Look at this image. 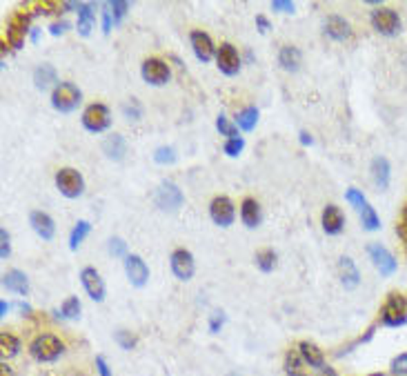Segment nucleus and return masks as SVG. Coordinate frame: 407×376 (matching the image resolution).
<instances>
[{"instance_id": "72a5a7b5", "label": "nucleus", "mask_w": 407, "mask_h": 376, "mask_svg": "<svg viewBox=\"0 0 407 376\" xmlns=\"http://www.w3.org/2000/svg\"><path fill=\"white\" fill-rule=\"evenodd\" d=\"M0 348H3V359H12L20 352V341L9 332H3L0 334Z\"/></svg>"}, {"instance_id": "864d4df0", "label": "nucleus", "mask_w": 407, "mask_h": 376, "mask_svg": "<svg viewBox=\"0 0 407 376\" xmlns=\"http://www.w3.org/2000/svg\"><path fill=\"white\" fill-rule=\"evenodd\" d=\"M80 5H83V3H62L60 9H65V12H76V14H78Z\"/></svg>"}, {"instance_id": "13d9d810", "label": "nucleus", "mask_w": 407, "mask_h": 376, "mask_svg": "<svg viewBox=\"0 0 407 376\" xmlns=\"http://www.w3.org/2000/svg\"><path fill=\"white\" fill-rule=\"evenodd\" d=\"M16 307H18L20 311H23V314H29V311H31V307H29L27 303H23V300H20V303H16Z\"/></svg>"}, {"instance_id": "b1692460", "label": "nucleus", "mask_w": 407, "mask_h": 376, "mask_svg": "<svg viewBox=\"0 0 407 376\" xmlns=\"http://www.w3.org/2000/svg\"><path fill=\"white\" fill-rule=\"evenodd\" d=\"M3 287L16 296H29V278L20 270H7L3 274Z\"/></svg>"}, {"instance_id": "5701e85b", "label": "nucleus", "mask_w": 407, "mask_h": 376, "mask_svg": "<svg viewBox=\"0 0 407 376\" xmlns=\"http://www.w3.org/2000/svg\"><path fill=\"white\" fill-rule=\"evenodd\" d=\"M336 270H338V278H340L343 287H345V289L358 287V283H361V270L356 267V263L349 259V256H340Z\"/></svg>"}, {"instance_id": "c03bdc74", "label": "nucleus", "mask_w": 407, "mask_h": 376, "mask_svg": "<svg viewBox=\"0 0 407 376\" xmlns=\"http://www.w3.org/2000/svg\"><path fill=\"white\" fill-rule=\"evenodd\" d=\"M270 7L276 14H294L296 12V5L292 3V0H272Z\"/></svg>"}, {"instance_id": "ddd939ff", "label": "nucleus", "mask_w": 407, "mask_h": 376, "mask_svg": "<svg viewBox=\"0 0 407 376\" xmlns=\"http://www.w3.org/2000/svg\"><path fill=\"white\" fill-rule=\"evenodd\" d=\"M216 67L225 76H236L243 67V58H241L239 49L230 45V42H223L216 51Z\"/></svg>"}, {"instance_id": "c9c22d12", "label": "nucleus", "mask_w": 407, "mask_h": 376, "mask_svg": "<svg viewBox=\"0 0 407 376\" xmlns=\"http://www.w3.org/2000/svg\"><path fill=\"white\" fill-rule=\"evenodd\" d=\"M216 130H218L220 136H225V141H230V138H239V136H241L236 123H232L225 114H218V118H216Z\"/></svg>"}, {"instance_id": "c85d7f7f", "label": "nucleus", "mask_w": 407, "mask_h": 376, "mask_svg": "<svg viewBox=\"0 0 407 376\" xmlns=\"http://www.w3.org/2000/svg\"><path fill=\"white\" fill-rule=\"evenodd\" d=\"M259 118H261V112L259 107H243V110L236 114V118H234V123H236V127L241 132H254L256 125H259Z\"/></svg>"}, {"instance_id": "37998d69", "label": "nucleus", "mask_w": 407, "mask_h": 376, "mask_svg": "<svg viewBox=\"0 0 407 376\" xmlns=\"http://www.w3.org/2000/svg\"><path fill=\"white\" fill-rule=\"evenodd\" d=\"M12 256V236L5 228H0V259L7 261Z\"/></svg>"}, {"instance_id": "4c0bfd02", "label": "nucleus", "mask_w": 407, "mask_h": 376, "mask_svg": "<svg viewBox=\"0 0 407 376\" xmlns=\"http://www.w3.org/2000/svg\"><path fill=\"white\" fill-rule=\"evenodd\" d=\"M107 7H110V12H112V16H114L116 27H119V25L123 23L125 16L130 14V9H132V5L127 3V0H112V3H107Z\"/></svg>"}, {"instance_id": "4468645a", "label": "nucleus", "mask_w": 407, "mask_h": 376, "mask_svg": "<svg viewBox=\"0 0 407 376\" xmlns=\"http://www.w3.org/2000/svg\"><path fill=\"white\" fill-rule=\"evenodd\" d=\"M80 283H83L85 292H87V296L94 300V303H103L107 289H105V281L101 278L96 267H83L80 270Z\"/></svg>"}, {"instance_id": "c756f323", "label": "nucleus", "mask_w": 407, "mask_h": 376, "mask_svg": "<svg viewBox=\"0 0 407 376\" xmlns=\"http://www.w3.org/2000/svg\"><path fill=\"white\" fill-rule=\"evenodd\" d=\"M92 234V223L89 221H85V219H80L76 225L71 228V232H69V250L71 252H76L78 247L85 243V239Z\"/></svg>"}, {"instance_id": "7ed1b4c3", "label": "nucleus", "mask_w": 407, "mask_h": 376, "mask_svg": "<svg viewBox=\"0 0 407 376\" xmlns=\"http://www.w3.org/2000/svg\"><path fill=\"white\" fill-rule=\"evenodd\" d=\"M80 123L89 134H103L112 127V110L105 103H92L83 110Z\"/></svg>"}, {"instance_id": "a18cd8bd", "label": "nucleus", "mask_w": 407, "mask_h": 376, "mask_svg": "<svg viewBox=\"0 0 407 376\" xmlns=\"http://www.w3.org/2000/svg\"><path fill=\"white\" fill-rule=\"evenodd\" d=\"M225 325V311L216 309V311H211L209 314V332L211 334H218V332L223 330Z\"/></svg>"}, {"instance_id": "f03ea898", "label": "nucleus", "mask_w": 407, "mask_h": 376, "mask_svg": "<svg viewBox=\"0 0 407 376\" xmlns=\"http://www.w3.org/2000/svg\"><path fill=\"white\" fill-rule=\"evenodd\" d=\"M80 103H83V92L78 89V85H73L69 80L58 83V87L51 92V107L60 114L76 112Z\"/></svg>"}, {"instance_id": "aec40b11", "label": "nucleus", "mask_w": 407, "mask_h": 376, "mask_svg": "<svg viewBox=\"0 0 407 376\" xmlns=\"http://www.w3.org/2000/svg\"><path fill=\"white\" fill-rule=\"evenodd\" d=\"M345 214L336 205H327L323 210V216H320V225H323V232L327 236H338L345 230Z\"/></svg>"}, {"instance_id": "412c9836", "label": "nucleus", "mask_w": 407, "mask_h": 376, "mask_svg": "<svg viewBox=\"0 0 407 376\" xmlns=\"http://www.w3.org/2000/svg\"><path fill=\"white\" fill-rule=\"evenodd\" d=\"M241 223L248 230L261 228V223H263V210H261V203L256 200V198H252V196L243 198V203H241Z\"/></svg>"}, {"instance_id": "a211bd4d", "label": "nucleus", "mask_w": 407, "mask_h": 376, "mask_svg": "<svg viewBox=\"0 0 407 376\" xmlns=\"http://www.w3.org/2000/svg\"><path fill=\"white\" fill-rule=\"evenodd\" d=\"M370 176H372V182L376 185V189L385 191L390 187V180H392V165L390 160L385 156H374L372 163H370Z\"/></svg>"}, {"instance_id": "7c9ffc66", "label": "nucleus", "mask_w": 407, "mask_h": 376, "mask_svg": "<svg viewBox=\"0 0 407 376\" xmlns=\"http://www.w3.org/2000/svg\"><path fill=\"white\" fill-rule=\"evenodd\" d=\"M80 309H83V305H80L78 296H69L62 300L60 309H56L53 314H56L60 321H76V318H80Z\"/></svg>"}, {"instance_id": "f704fd0d", "label": "nucleus", "mask_w": 407, "mask_h": 376, "mask_svg": "<svg viewBox=\"0 0 407 376\" xmlns=\"http://www.w3.org/2000/svg\"><path fill=\"white\" fill-rule=\"evenodd\" d=\"M176 158H178V154H176V149L171 145H160V147L154 149V163L163 165V167L165 165H174Z\"/></svg>"}, {"instance_id": "a878e982", "label": "nucleus", "mask_w": 407, "mask_h": 376, "mask_svg": "<svg viewBox=\"0 0 407 376\" xmlns=\"http://www.w3.org/2000/svg\"><path fill=\"white\" fill-rule=\"evenodd\" d=\"M103 154L114 160V163H121V160L127 156V141H125V136L121 134H110L103 141Z\"/></svg>"}, {"instance_id": "052dcab7", "label": "nucleus", "mask_w": 407, "mask_h": 376, "mask_svg": "<svg viewBox=\"0 0 407 376\" xmlns=\"http://www.w3.org/2000/svg\"><path fill=\"white\" fill-rule=\"evenodd\" d=\"M301 376H307V374H301Z\"/></svg>"}, {"instance_id": "09e8293b", "label": "nucleus", "mask_w": 407, "mask_h": 376, "mask_svg": "<svg viewBox=\"0 0 407 376\" xmlns=\"http://www.w3.org/2000/svg\"><path fill=\"white\" fill-rule=\"evenodd\" d=\"M69 27H71V25L67 23V20H56V23H51L47 29H49V34H51V36H62Z\"/></svg>"}, {"instance_id": "39448f33", "label": "nucleus", "mask_w": 407, "mask_h": 376, "mask_svg": "<svg viewBox=\"0 0 407 376\" xmlns=\"http://www.w3.org/2000/svg\"><path fill=\"white\" fill-rule=\"evenodd\" d=\"M154 203L160 212H169L174 214L183 207L185 203V194L183 189H180L174 180H163L160 185L156 187V194H154Z\"/></svg>"}, {"instance_id": "2f4dec72", "label": "nucleus", "mask_w": 407, "mask_h": 376, "mask_svg": "<svg viewBox=\"0 0 407 376\" xmlns=\"http://www.w3.org/2000/svg\"><path fill=\"white\" fill-rule=\"evenodd\" d=\"M358 219H361V225H363V230H367V232H376L381 230V216L376 214V210H374L370 203H365L361 210H358Z\"/></svg>"}, {"instance_id": "603ef678", "label": "nucleus", "mask_w": 407, "mask_h": 376, "mask_svg": "<svg viewBox=\"0 0 407 376\" xmlns=\"http://www.w3.org/2000/svg\"><path fill=\"white\" fill-rule=\"evenodd\" d=\"M256 27H259V31H261V34H267V31H270L272 29V23H270V20H267L265 16H256Z\"/></svg>"}, {"instance_id": "e433bc0d", "label": "nucleus", "mask_w": 407, "mask_h": 376, "mask_svg": "<svg viewBox=\"0 0 407 376\" xmlns=\"http://www.w3.org/2000/svg\"><path fill=\"white\" fill-rule=\"evenodd\" d=\"M107 252H110V256H114V259H127L130 256V247H127V243L121 239V236H112L110 241H107Z\"/></svg>"}, {"instance_id": "cd10ccee", "label": "nucleus", "mask_w": 407, "mask_h": 376, "mask_svg": "<svg viewBox=\"0 0 407 376\" xmlns=\"http://www.w3.org/2000/svg\"><path fill=\"white\" fill-rule=\"evenodd\" d=\"M94 25H96V5L94 3H83L80 9H78V23H76L78 36L87 38L92 34Z\"/></svg>"}, {"instance_id": "9b49d317", "label": "nucleus", "mask_w": 407, "mask_h": 376, "mask_svg": "<svg viewBox=\"0 0 407 376\" xmlns=\"http://www.w3.org/2000/svg\"><path fill=\"white\" fill-rule=\"evenodd\" d=\"M209 219L218 228H232L236 221V205L230 196H216L209 203Z\"/></svg>"}, {"instance_id": "f257e3e1", "label": "nucleus", "mask_w": 407, "mask_h": 376, "mask_svg": "<svg viewBox=\"0 0 407 376\" xmlns=\"http://www.w3.org/2000/svg\"><path fill=\"white\" fill-rule=\"evenodd\" d=\"M65 352V343L60 341V336L56 334H38L29 345V354L31 359L38 363H53L62 357Z\"/></svg>"}, {"instance_id": "8fccbe9b", "label": "nucleus", "mask_w": 407, "mask_h": 376, "mask_svg": "<svg viewBox=\"0 0 407 376\" xmlns=\"http://www.w3.org/2000/svg\"><path fill=\"white\" fill-rule=\"evenodd\" d=\"M96 370H98V376H112L110 365H107V361H105L103 357L96 359Z\"/></svg>"}, {"instance_id": "3c124183", "label": "nucleus", "mask_w": 407, "mask_h": 376, "mask_svg": "<svg viewBox=\"0 0 407 376\" xmlns=\"http://www.w3.org/2000/svg\"><path fill=\"white\" fill-rule=\"evenodd\" d=\"M298 143H301L303 147H312L314 145V136L309 134L307 130H301V132H298Z\"/></svg>"}, {"instance_id": "423d86ee", "label": "nucleus", "mask_w": 407, "mask_h": 376, "mask_svg": "<svg viewBox=\"0 0 407 376\" xmlns=\"http://www.w3.org/2000/svg\"><path fill=\"white\" fill-rule=\"evenodd\" d=\"M370 25L372 29H376L381 36H396L399 31L403 29V20L399 16V12L392 7H379L374 9V12L370 14Z\"/></svg>"}, {"instance_id": "de8ad7c7", "label": "nucleus", "mask_w": 407, "mask_h": 376, "mask_svg": "<svg viewBox=\"0 0 407 376\" xmlns=\"http://www.w3.org/2000/svg\"><path fill=\"white\" fill-rule=\"evenodd\" d=\"M101 16H103V34H110V31L116 27V23H114V16H112V12H110V7H107V3L103 5Z\"/></svg>"}, {"instance_id": "20e7f679", "label": "nucleus", "mask_w": 407, "mask_h": 376, "mask_svg": "<svg viewBox=\"0 0 407 376\" xmlns=\"http://www.w3.org/2000/svg\"><path fill=\"white\" fill-rule=\"evenodd\" d=\"M53 182H56V189L60 191L62 196L73 200V198H80L85 194V178L78 169L73 167H60L56 171V178H53Z\"/></svg>"}, {"instance_id": "2eb2a0df", "label": "nucleus", "mask_w": 407, "mask_h": 376, "mask_svg": "<svg viewBox=\"0 0 407 376\" xmlns=\"http://www.w3.org/2000/svg\"><path fill=\"white\" fill-rule=\"evenodd\" d=\"M123 265H125L127 281H130L132 287H145L147 285V281H149V267H147V263L141 259V256H138V254H130L123 261Z\"/></svg>"}, {"instance_id": "bb28decb", "label": "nucleus", "mask_w": 407, "mask_h": 376, "mask_svg": "<svg viewBox=\"0 0 407 376\" xmlns=\"http://www.w3.org/2000/svg\"><path fill=\"white\" fill-rule=\"evenodd\" d=\"M298 357H301V361L305 365H309V368H314V370L325 368V354H323V350H318L314 343L303 341L301 345H298Z\"/></svg>"}, {"instance_id": "0eeeda50", "label": "nucleus", "mask_w": 407, "mask_h": 376, "mask_svg": "<svg viewBox=\"0 0 407 376\" xmlns=\"http://www.w3.org/2000/svg\"><path fill=\"white\" fill-rule=\"evenodd\" d=\"M381 321L390 327L407 323V298L401 294H390L381 309Z\"/></svg>"}, {"instance_id": "dca6fc26", "label": "nucleus", "mask_w": 407, "mask_h": 376, "mask_svg": "<svg viewBox=\"0 0 407 376\" xmlns=\"http://www.w3.org/2000/svg\"><path fill=\"white\" fill-rule=\"evenodd\" d=\"M29 18H31V14H16L12 20H9L7 40H9V45H12L14 49H20V47H23L25 36L31 31V27H29Z\"/></svg>"}, {"instance_id": "bf43d9fd", "label": "nucleus", "mask_w": 407, "mask_h": 376, "mask_svg": "<svg viewBox=\"0 0 407 376\" xmlns=\"http://www.w3.org/2000/svg\"><path fill=\"white\" fill-rule=\"evenodd\" d=\"M367 376H383V374H367Z\"/></svg>"}, {"instance_id": "9d476101", "label": "nucleus", "mask_w": 407, "mask_h": 376, "mask_svg": "<svg viewBox=\"0 0 407 376\" xmlns=\"http://www.w3.org/2000/svg\"><path fill=\"white\" fill-rule=\"evenodd\" d=\"M367 256H370L372 265L376 267V272L385 278L392 276L396 270H399V263H396L394 254L381 243H370L367 245Z\"/></svg>"}, {"instance_id": "473e14b6", "label": "nucleus", "mask_w": 407, "mask_h": 376, "mask_svg": "<svg viewBox=\"0 0 407 376\" xmlns=\"http://www.w3.org/2000/svg\"><path fill=\"white\" fill-rule=\"evenodd\" d=\"M254 263H256V267H259L261 272L270 274V272L276 270V265H278V254H276L274 250H270V247H267V250L256 252Z\"/></svg>"}, {"instance_id": "f8f14e48", "label": "nucleus", "mask_w": 407, "mask_h": 376, "mask_svg": "<svg viewBox=\"0 0 407 376\" xmlns=\"http://www.w3.org/2000/svg\"><path fill=\"white\" fill-rule=\"evenodd\" d=\"M189 45H191V51H194V56L198 62H202V65H207V62L216 60V51L218 47L214 45V40L209 34H205V31L200 29H194L189 34Z\"/></svg>"}, {"instance_id": "ea45409f", "label": "nucleus", "mask_w": 407, "mask_h": 376, "mask_svg": "<svg viewBox=\"0 0 407 376\" xmlns=\"http://www.w3.org/2000/svg\"><path fill=\"white\" fill-rule=\"evenodd\" d=\"M243 149H245V138L239 136V138H230V141H225L223 143V152L227 154L230 158H236L243 154Z\"/></svg>"}, {"instance_id": "6e6552de", "label": "nucleus", "mask_w": 407, "mask_h": 376, "mask_svg": "<svg viewBox=\"0 0 407 376\" xmlns=\"http://www.w3.org/2000/svg\"><path fill=\"white\" fill-rule=\"evenodd\" d=\"M169 270L178 281H183V283L191 281V276H194V272H196L194 254L185 250V247H178V250H174L169 256Z\"/></svg>"}, {"instance_id": "393cba45", "label": "nucleus", "mask_w": 407, "mask_h": 376, "mask_svg": "<svg viewBox=\"0 0 407 376\" xmlns=\"http://www.w3.org/2000/svg\"><path fill=\"white\" fill-rule=\"evenodd\" d=\"M278 65H281L283 71L287 74H296L303 65V53L294 45H283L278 49Z\"/></svg>"}, {"instance_id": "6ab92c4d", "label": "nucleus", "mask_w": 407, "mask_h": 376, "mask_svg": "<svg viewBox=\"0 0 407 376\" xmlns=\"http://www.w3.org/2000/svg\"><path fill=\"white\" fill-rule=\"evenodd\" d=\"M323 34L329 38V40H336V42H345L352 38V25L347 23L343 16H327L325 23H323Z\"/></svg>"}, {"instance_id": "6e6d98bb", "label": "nucleus", "mask_w": 407, "mask_h": 376, "mask_svg": "<svg viewBox=\"0 0 407 376\" xmlns=\"http://www.w3.org/2000/svg\"><path fill=\"white\" fill-rule=\"evenodd\" d=\"M9 309H12V305H9L7 300H0V316H7Z\"/></svg>"}, {"instance_id": "5fc2aeb1", "label": "nucleus", "mask_w": 407, "mask_h": 376, "mask_svg": "<svg viewBox=\"0 0 407 376\" xmlns=\"http://www.w3.org/2000/svg\"><path fill=\"white\" fill-rule=\"evenodd\" d=\"M38 38H40V27H31V31H29V40H31V42H38Z\"/></svg>"}, {"instance_id": "f3484780", "label": "nucleus", "mask_w": 407, "mask_h": 376, "mask_svg": "<svg viewBox=\"0 0 407 376\" xmlns=\"http://www.w3.org/2000/svg\"><path fill=\"white\" fill-rule=\"evenodd\" d=\"M29 225H31V230L36 232L38 239H42V241H51L53 236H56V221L42 210H34L29 214Z\"/></svg>"}, {"instance_id": "4d7b16f0", "label": "nucleus", "mask_w": 407, "mask_h": 376, "mask_svg": "<svg viewBox=\"0 0 407 376\" xmlns=\"http://www.w3.org/2000/svg\"><path fill=\"white\" fill-rule=\"evenodd\" d=\"M0 376H14L12 368H9L7 363H3V365H0Z\"/></svg>"}, {"instance_id": "1a4fd4ad", "label": "nucleus", "mask_w": 407, "mask_h": 376, "mask_svg": "<svg viewBox=\"0 0 407 376\" xmlns=\"http://www.w3.org/2000/svg\"><path fill=\"white\" fill-rule=\"evenodd\" d=\"M141 78L147 85H152V87H163V85H167L169 78H171V69H169V65L165 60L147 58V60H143V65H141Z\"/></svg>"}, {"instance_id": "4be33fe9", "label": "nucleus", "mask_w": 407, "mask_h": 376, "mask_svg": "<svg viewBox=\"0 0 407 376\" xmlns=\"http://www.w3.org/2000/svg\"><path fill=\"white\" fill-rule=\"evenodd\" d=\"M58 71L53 65H49V62H42V65H38L34 69V85L38 92H53L58 87Z\"/></svg>"}, {"instance_id": "a19ab883", "label": "nucleus", "mask_w": 407, "mask_h": 376, "mask_svg": "<svg viewBox=\"0 0 407 376\" xmlns=\"http://www.w3.org/2000/svg\"><path fill=\"white\" fill-rule=\"evenodd\" d=\"M345 200L349 203L352 207H354L356 212L365 205L367 203V198H365V194H363V189H356V187H349L347 191H345Z\"/></svg>"}, {"instance_id": "58836bf2", "label": "nucleus", "mask_w": 407, "mask_h": 376, "mask_svg": "<svg viewBox=\"0 0 407 376\" xmlns=\"http://www.w3.org/2000/svg\"><path fill=\"white\" fill-rule=\"evenodd\" d=\"M123 116L127 118L130 123H138L143 118V105L138 103L136 99H130L125 105H123Z\"/></svg>"}, {"instance_id": "49530a36", "label": "nucleus", "mask_w": 407, "mask_h": 376, "mask_svg": "<svg viewBox=\"0 0 407 376\" xmlns=\"http://www.w3.org/2000/svg\"><path fill=\"white\" fill-rule=\"evenodd\" d=\"M392 374L394 376H407V352L399 354V357L392 361Z\"/></svg>"}, {"instance_id": "79ce46f5", "label": "nucleus", "mask_w": 407, "mask_h": 376, "mask_svg": "<svg viewBox=\"0 0 407 376\" xmlns=\"http://www.w3.org/2000/svg\"><path fill=\"white\" fill-rule=\"evenodd\" d=\"M114 339L121 345V350H125V352H130V350L136 348V336L132 334V332H127V330H119L114 334Z\"/></svg>"}]
</instances>
